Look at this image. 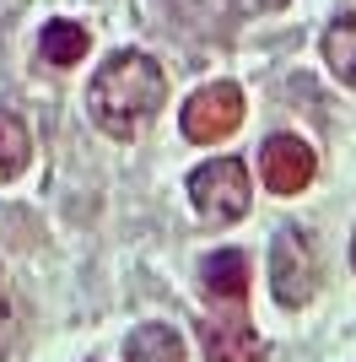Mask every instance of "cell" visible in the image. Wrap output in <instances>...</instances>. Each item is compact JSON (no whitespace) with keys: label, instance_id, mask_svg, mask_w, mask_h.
Wrapping results in <instances>:
<instances>
[{"label":"cell","instance_id":"cell-13","mask_svg":"<svg viewBox=\"0 0 356 362\" xmlns=\"http://www.w3.org/2000/svg\"><path fill=\"white\" fill-rule=\"evenodd\" d=\"M194 6H232V11H265V6H281V0H194Z\"/></svg>","mask_w":356,"mask_h":362},{"label":"cell","instance_id":"cell-5","mask_svg":"<svg viewBox=\"0 0 356 362\" xmlns=\"http://www.w3.org/2000/svg\"><path fill=\"white\" fill-rule=\"evenodd\" d=\"M259 173H265V184L275 195H302L313 184V173H319V157H313L308 141H297V136H270L259 146Z\"/></svg>","mask_w":356,"mask_h":362},{"label":"cell","instance_id":"cell-6","mask_svg":"<svg viewBox=\"0 0 356 362\" xmlns=\"http://www.w3.org/2000/svg\"><path fill=\"white\" fill-rule=\"evenodd\" d=\"M200 341H206L210 362H265V341L254 335L249 314L237 303H227V314H210L200 325Z\"/></svg>","mask_w":356,"mask_h":362},{"label":"cell","instance_id":"cell-4","mask_svg":"<svg viewBox=\"0 0 356 362\" xmlns=\"http://www.w3.org/2000/svg\"><path fill=\"white\" fill-rule=\"evenodd\" d=\"M178 124H184V136H189L194 146H210V141L232 136L237 124H243V87H232V81H210V87H200L189 103H184Z\"/></svg>","mask_w":356,"mask_h":362},{"label":"cell","instance_id":"cell-11","mask_svg":"<svg viewBox=\"0 0 356 362\" xmlns=\"http://www.w3.org/2000/svg\"><path fill=\"white\" fill-rule=\"evenodd\" d=\"M32 157V136H28V119L11 114V108H0V184L16 179Z\"/></svg>","mask_w":356,"mask_h":362},{"label":"cell","instance_id":"cell-9","mask_svg":"<svg viewBox=\"0 0 356 362\" xmlns=\"http://www.w3.org/2000/svg\"><path fill=\"white\" fill-rule=\"evenodd\" d=\"M87 44H92V38H87L81 22H49V28L38 33V54H44V65H59V71L87 60Z\"/></svg>","mask_w":356,"mask_h":362},{"label":"cell","instance_id":"cell-2","mask_svg":"<svg viewBox=\"0 0 356 362\" xmlns=\"http://www.w3.org/2000/svg\"><path fill=\"white\" fill-rule=\"evenodd\" d=\"M189 200L194 211L206 216V222H237V216H249V168L237 163V157H210L189 173Z\"/></svg>","mask_w":356,"mask_h":362},{"label":"cell","instance_id":"cell-3","mask_svg":"<svg viewBox=\"0 0 356 362\" xmlns=\"http://www.w3.org/2000/svg\"><path fill=\"white\" fill-rule=\"evenodd\" d=\"M270 292L281 308H302L319 292V249L302 227H281L270 243Z\"/></svg>","mask_w":356,"mask_h":362},{"label":"cell","instance_id":"cell-8","mask_svg":"<svg viewBox=\"0 0 356 362\" xmlns=\"http://www.w3.org/2000/svg\"><path fill=\"white\" fill-rule=\"evenodd\" d=\"M124 362H184V341L167 325H135L124 335Z\"/></svg>","mask_w":356,"mask_h":362},{"label":"cell","instance_id":"cell-7","mask_svg":"<svg viewBox=\"0 0 356 362\" xmlns=\"http://www.w3.org/2000/svg\"><path fill=\"white\" fill-rule=\"evenodd\" d=\"M200 287H206L216 303H243V298H249V255H237V249H216V255H206V265H200Z\"/></svg>","mask_w":356,"mask_h":362},{"label":"cell","instance_id":"cell-14","mask_svg":"<svg viewBox=\"0 0 356 362\" xmlns=\"http://www.w3.org/2000/svg\"><path fill=\"white\" fill-rule=\"evenodd\" d=\"M351 271H356V238H351Z\"/></svg>","mask_w":356,"mask_h":362},{"label":"cell","instance_id":"cell-1","mask_svg":"<svg viewBox=\"0 0 356 362\" xmlns=\"http://www.w3.org/2000/svg\"><path fill=\"white\" fill-rule=\"evenodd\" d=\"M162 103H167V76H162V65L151 60V54H141V49L108 54L103 71L92 76V92H87L92 124L114 141H135L157 119Z\"/></svg>","mask_w":356,"mask_h":362},{"label":"cell","instance_id":"cell-12","mask_svg":"<svg viewBox=\"0 0 356 362\" xmlns=\"http://www.w3.org/2000/svg\"><path fill=\"white\" fill-rule=\"evenodd\" d=\"M11 346H16V308L0 292V357H11Z\"/></svg>","mask_w":356,"mask_h":362},{"label":"cell","instance_id":"cell-10","mask_svg":"<svg viewBox=\"0 0 356 362\" xmlns=\"http://www.w3.org/2000/svg\"><path fill=\"white\" fill-rule=\"evenodd\" d=\"M324 60H329V71L356 92V11H345V16L329 22V33H324Z\"/></svg>","mask_w":356,"mask_h":362}]
</instances>
